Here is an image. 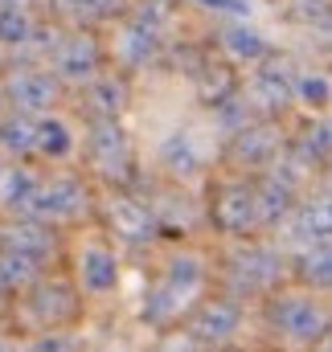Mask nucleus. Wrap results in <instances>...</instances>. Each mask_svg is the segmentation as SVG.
<instances>
[{
    "mask_svg": "<svg viewBox=\"0 0 332 352\" xmlns=\"http://www.w3.org/2000/svg\"><path fill=\"white\" fill-rule=\"evenodd\" d=\"M86 209V188L79 180H70V176H58V180H50V184H37V192H33V201H29V217L33 221H70V217H79Z\"/></svg>",
    "mask_w": 332,
    "mask_h": 352,
    "instance_id": "nucleus-1",
    "label": "nucleus"
},
{
    "mask_svg": "<svg viewBox=\"0 0 332 352\" xmlns=\"http://www.w3.org/2000/svg\"><path fill=\"white\" fill-rule=\"evenodd\" d=\"M90 164L111 180H127L132 173V144L127 135L119 131L115 119H98L94 131H90Z\"/></svg>",
    "mask_w": 332,
    "mask_h": 352,
    "instance_id": "nucleus-2",
    "label": "nucleus"
},
{
    "mask_svg": "<svg viewBox=\"0 0 332 352\" xmlns=\"http://www.w3.org/2000/svg\"><path fill=\"white\" fill-rule=\"evenodd\" d=\"M275 324H279V332H287L291 340L312 344V340H320V336H324L329 316H324V307H320L316 299L291 295V299H279V303H275Z\"/></svg>",
    "mask_w": 332,
    "mask_h": 352,
    "instance_id": "nucleus-3",
    "label": "nucleus"
},
{
    "mask_svg": "<svg viewBox=\"0 0 332 352\" xmlns=\"http://www.w3.org/2000/svg\"><path fill=\"white\" fill-rule=\"evenodd\" d=\"M4 94L12 98L17 111H50V102L58 98V78L50 70H12Z\"/></svg>",
    "mask_w": 332,
    "mask_h": 352,
    "instance_id": "nucleus-4",
    "label": "nucleus"
},
{
    "mask_svg": "<svg viewBox=\"0 0 332 352\" xmlns=\"http://www.w3.org/2000/svg\"><path fill=\"white\" fill-rule=\"evenodd\" d=\"M94 74H98V41L94 37H66L54 54V78L90 82Z\"/></svg>",
    "mask_w": 332,
    "mask_h": 352,
    "instance_id": "nucleus-5",
    "label": "nucleus"
},
{
    "mask_svg": "<svg viewBox=\"0 0 332 352\" xmlns=\"http://www.w3.org/2000/svg\"><path fill=\"white\" fill-rule=\"evenodd\" d=\"M214 221L226 230V234H247L258 226L254 217V188L247 184H226L214 201Z\"/></svg>",
    "mask_w": 332,
    "mask_h": 352,
    "instance_id": "nucleus-6",
    "label": "nucleus"
},
{
    "mask_svg": "<svg viewBox=\"0 0 332 352\" xmlns=\"http://www.w3.org/2000/svg\"><path fill=\"white\" fill-rule=\"evenodd\" d=\"M107 217H111V230H115L123 242H136V246H140V242H152L156 230H160L156 213H152L148 205H140V201H127V197L111 201Z\"/></svg>",
    "mask_w": 332,
    "mask_h": 352,
    "instance_id": "nucleus-7",
    "label": "nucleus"
},
{
    "mask_svg": "<svg viewBox=\"0 0 332 352\" xmlns=\"http://www.w3.org/2000/svg\"><path fill=\"white\" fill-rule=\"evenodd\" d=\"M238 324H242V307L234 303V299H209V303H201V311L193 316V336L197 340H230L234 332H238Z\"/></svg>",
    "mask_w": 332,
    "mask_h": 352,
    "instance_id": "nucleus-8",
    "label": "nucleus"
},
{
    "mask_svg": "<svg viewBox=\"0 0 332 352\" xmlns=\"http://www.w3.org/2000/svg\"><path fill=\"white\" fill-rule=\"evenodd\" d=\"M79 283H83V291H90V295L115 291V283H119L115 254L107 246H98V242H86L83 250H79Z\"/></svg>",
    "mask_w": 332,
    "mask_h": 352,
    "instance_id": "nucleus-9",
    "label": "nucleus"
},
{
    "mask_svg": "<svg viewBox=\"0 0 332 352\" xmlns=\"http://www.w3.org/2000/svg\"><path fill=\"white\" fill-rule=\"evenodd\" d=\"M291 74L283 66H267V70H254L247 82V102L258 111H283L291 102Z\"/></svg>",
    "mask_w": 332,
    "mask_h": 352,
    "instance_id": "nucleus-10",
    "label": "nucleus"
},
{
    "mask_svg": "<svg viewBox=\"0 0 332 352\" xmlns=\"http://www.w3.org/2000/svg\"><path fill=\"white\" fill-rule=\"evenodd\" d=\"M279 274H283V266H279V254H275L271 246H250L247 254H238V263H234V278H238V287H247V291H267V287H275Z\"/></svg>",
    "mask_w": 332,
    "mask_h": 352,
    "instance_id": "nucleus-11",
    "label": "nucleus"
},
{
    "mask_svg": "<svg viewBox=\"0 0 332 352\" xmlns=\"http://www.w3.org/2000/svg\"><path fill=\"white\" fill-rule=\"evenodd\" d=\"M329 230H332V213H329V201H308L291 213L287 221V234L291 242H300L304 250L308 246H329Z\"/></svg>",
    "mask_w": 332,
    "mask_h": 352,
    "instance_id": "nucleus-12",
    "label": "nucleus"
},
{
    "mask_svg": "<svg viewBox=\"0 0 332 352\" xmlns=\"http://www.w3.org/2000/svg\"><path fill=\"white\" fill-rule=\"evenodd\" d=\"M291 192H295V184H287L279 173L267 176L254 188V217H258V226H279V217H287V209H291Z\"/></svg>",
    "mask_w": 332,
    "mask_h": 352,
    "instance_id": "nucleus-13",
    "label": "nucleus"
},
{
    "mask_svg": "<svg viewBox=\"0 0 332 352\" xmlns=\"http://www.w3.org/2000/svg\"><path fill=\"white\" fill-rule=\"evenodd\" d=\"M74 131H70V123L66 119H58V115H41L37 123H33V152H41V156H50V160H66L70 152H74Z\"/></svg>",
    "mask_w": 332,
    "mask_h": 352,
    "instance_id": "nucleus-14",
    "label": "nucleus"
},
{
    "mask_svg": "<svg viewBox=\"0 0 332 352\" xmlns=\"http://www.w3.org/2000/svg\"><path fill=\"white\" fill-rule=\"evenodd\" d=\"M156 45H160V37L152 29H144L140 21H127L115 33V58H119V66H144L156 54Z\"/></svg>",
    "mask_w": 332,
    "mask_h": 352,
    "instance_id": "nucleus-15",
    "label": "nucleus"
},
{
    "mask_svg": "<svg viewBox=\"0 0 332 352\" xmlns=\"http://www.w3.org/2000/svg\"><path fill=\"white\" fill-rule=\"evenodd\" d=\"M279 152V135H275V127H238V135H234V156L242 160V164H267L271 156Z\"/></svg>",
    "mask_w": 332,
    "mask_h": 352,
    "instance_id": "nucleus-16",
    "label": "nucleus"
},
{
    "mask_svg": "<svg viewBox=\"0 0 332 352\" xmlns=\"http://www.w3.org/2000/svg\"><path fill=\"white\" fill-rule=\"evenodd\" d=\"M33 192H37V176L33 168H0V205L4 209H12V213H25L29 209V201H33Z\"/></svg>",
    "mask_w": 332,
    "mask_h": 352,
    "instance_id": "nucleus-17",
    "label": "nucleus"
},
{
    "mask_svg": "<svg viewBox=\"0 0 332 352\" xmlns=\"http://www.w3.org/2000/svg\"><path fill=\"white\" fill-rule=\"evenodd\" d=\"M222 50H226L234 62H247V66L262 62V58L271 54V45L262 41V33H254L250 25H234V29H226V33H222Z\"/></svg>",
    "mask_w": 332,
    "mask_h": 352,
    "instance_id": "nucleus-18",
    "label": "nucleus"
},
{
    "mask_svg": "<svg viewBox=\"0 0 332 352\" xmlns=\"http://www.w3.org/2000/svg\"><path fill=\"white\" fill-rule=\"evenodd\" d=\"M90 107H94L103 119H115V115L127 107V82L115 78V74H94V78H90Z\"/></svg>",
    "mask_w": 332,
    "mask_h": 352,
    "instance_id": "nucleus-19",
    "label": "nucleus"
},
{
    "mask_svg": "<svg viewBox=\"0 0 332 352\" xmlns=\"http://www.w3.org/2000/svg\"><path fill=\"white\" fill-rule=\"evenodd\" d=\"M160 164L176 176H193L197 164H201V156H197V148H193V140L185 131H172L165 144H160Z\"/></svg>",
    "mask_w": 332,
    "mask_h": 352,
    "instance_id": "nucleus-20",
    "label": "nucleus"
},
{
    "mask_svg": "<svg viewBox=\"0 0 332 352\" xmlns=\"http://www.w3.org/2000/svg\"><path fill=\"white\" fill-rule=\"evenodd\" d=\"M4 246H12V250H25V254H33L37 263L54 250V234L45 230V221H33V226H12L8 234H4Z\"/></svg>",
    "mask_w": 332,
    "mask_h": 352,
    "instance_id": "nucleus-21",
    "label": "nucleus"
},
{
    "mask_svg": "<svg viewBox=\"0 0 332 352\" xmlns=\"http://www.w3.org/2000/svg\"><path fill=\"white\" fill-rule=\"evenodd\" d=\"M33 274H37V258L33 254L12 250V246L0 250V291H21Z\"/></svg>",
    "mask_w": 332,
    "mask_h": 352,
    "instance_id": "nucleus-22",
    "label": "nucleus"
},
{
    "mask_svg": "<svg viewBox=\"0 0 332 352\" xmlns=\"http://www.w3.org/2000/svg\"><path fill=\"white\" fill-rule=\"evenodd\" d=\"M33 33L37 29L25 4H0V45H29Z\"/></svg>",
    "mask_w": 332,
    "mask_h": 352,
    "instance_id": "nucleus-23",
    "label": "nucleus"
},
{
    "mask_svg": "<svg viewBox=\"0 0 332 352\" xmlns=\"http://www.w3.org/2000/svg\"><path fill=\"white\" fill-rule=\"evenodd\" d=\"M201 278H205V270H201V258H193V254H176L168 263V274H165V283L172 291H180L185 299L201 291Z\"/></svg>",
    "mask_w": 332,
    "mask_h": 352,
    "instance_id": "nucleus-24",
    "label": "nucleus"
},
{
    "mask_svg": "<svg viewBox=\"0 0 332 352\" xmlns=\"http://www.w3.org/2000/svg\"><path fill=\"white\" fill-rule=\"evenodd\" d=\"M185 303H189V299H185L180 291H172L168 283H160V287L148 295V303H144V320H148V324H168Z\"/></svg>",
    "mask_w": 332,
    "mask_h": 352,
    "instance_id": "nucleus-25",
    "label": "nucleus"
},
{
    "mask_svg": "<svg viewBox=\"0 0 332 352\" xmlns=\"http://www.w3.org/2000/svg\"><path fill=\"white\" fill-rule=\"evenodd\" d=\"M329 74H320V70H312V74H304V78H295L291 82V98H300V102H308V107H316V111H324L329 107Z\"/></svg>",
    "mask_w": 332,
    "mask_h": 352,
    "instance_id": "nucleus-26",
    "label": "nucleus"
},
{
    "mask_svg": "<svg viewBox=\"0 0 332 352\" xmlns=\"http://www.w3.org/2000/svg\"><path fill=\"white\" fill-rule=\"evenodd\" d=\"M329 246H308L304 250V263H300V278L304 283H312L316 291H324L329 287V278H332V270H329Z\"/></svg>",
    "mask_w": 332,
    "mask_h": 352,
    "instance_id": "nucleus-27",
    "label": "nucleus"
},
{
    "mask_svg": "<svg viewBox=\"0 0 332 352\" xmlns=\"http://www.w3.org/2000/svg\"><path fill=\"white\" fill-rule=\"evenodd\" d=\"M0 148L4 152H12V156H25V152H33V123L29 119H8V123H0Z\"/></svg>",
    "mask_w": 332,
    "mask_h": 352,
    "instance_id": "nucleus-28",
    "label": "nucleus"
},
{
    "mask_svg": "<svg viewBox=\"0 0 332 352\" xmlns=\"http://www.w3.org/2000/svg\"><path fill=\"white\" fill-rule=\"evenodd\" d=\"M66 12H74V16H86V21H94V16H111L115 8H123V0H58Z\"/></svg>",
    "mask_w": 332,
    "mask_h": 352,
    "instance_id": "nucleus-29",
    "label": "nucleus"
},
{
    "mask_svg": "<svg viewBox=\"0 0 332 352\" xmlns=\"http://www.w3.org/2000/svg\"><path fill=\"white\" fill-rule=\"evenodd\" d=\"M205 12H226V16H250L254 12V0H189Z\"/></svg>",
    "mask_w": 332,
    "mask_h": 352,
    "instance_id": "nucleus-30",
    "label": "nucleus"
},
{
    "mask_svg": "<svg viewBox=\"0 0 332 352\" xmlns=\"http://www.w3.org/2000/svg\"><path fill=\"white\" fill-rule=\"evenodd\" d=\"M160 352H197V336L193 332H172L160 344Z\"/></svg>",
    "mask_w": 332,
    "mask_h": 352,
    "instance_id": "nucleus-31",
    "label": "nucleus"
},
{
    "mask_svg": "<svg viewBox=\"0 0 332 352\" xmlns=\"http://www.w3.org/2000/svg\"><path fill=\"white\" fill-rule=\"evenodd\" d=\"M37 352H66V340H58V336H50V340H41Z\"/></svg>",
    "mask_w": 332,
    "mask_h": 352,
    "instance_id": "nucleus-32",
    "label": "nucleus"
},
{
    "mask_svg": "<svg viewBox=\"0 0 332 352\" xmlns=\"http://www.w3.org/2000/svg\"><path fill=\"white\" fill-rule=\"evenodd\" d=\"M0 4H29V0H0Z\"/></svg>",
    "mask_w": 332,
    "mask_h": 352,
    "instance_id": "nucleus-33",
    "label": "nucleus"
},
{
    "mask_svg": "<svg viewBox=\"0 0 332 352\" xmlns=\"http://www.w3.org/2000/svg\"><path fill=\"white\" fill-rule=\"evenodd\" d=\"M0 352H8V349H4V344H0Z\"/></svg>",
    "mask_w": 332,
    "mask_h": 352,
    "instance_id": "nucleus-34",
    "label": "nucleus"
}]
</instances>
